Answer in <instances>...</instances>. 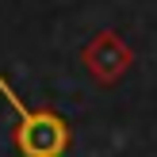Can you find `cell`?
<instances>
[{"label": "cell", "instance_id": "cell-1", "mask_svg": "<svg viewBox=\"0 0 157 157\" xmlns=\"http://www.w3.org/2000/svg\"><path fill=\"white\" fill-rule=\"evenodd\" d=\"M0 96L15 111L12 146L19 157H65L69 153L73 130H69L65 115H58L54 107H31L23 96H15V88L8 84L4 73H0Z\"/></svg>", "mask_w": 157, "mask_h": 157}, {"label": "cell", "instance_id": "cell-2", "mask_svg": "<svg viewBox=\"0 0 157 157\" xmlns=\"http://www.w3.org/2000/svg\"><path fill=\"white\" fill-rule=\"evenodd\" d=\"M81 65L96 84H119L134 65V50L119 31H96L88 42L81 46Z\"/></svg>", "mask_w": 157, "mask_h": 157}]
</instances>
